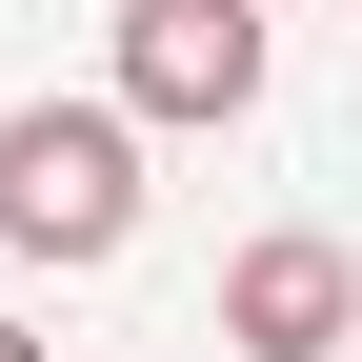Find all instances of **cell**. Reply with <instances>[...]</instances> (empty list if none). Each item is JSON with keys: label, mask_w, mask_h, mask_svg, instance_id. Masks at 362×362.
Listing matches in <instances>:
<instances>
[{"label": "cell", "mask_w": 362, "mask_h": 362, "mask_svg": "<svg viewBox=\"0 0 362 362\" xmlns=\"http://www.w3.org/2000/svg\"><path fill=\"white\" fill-rule=\"evenodd\" d=\"M0 362H61V342H40V322H0Z\"/></svg>", "instance_id": "277c9868"}, {"label": "cell", "mask_w": 362, "mask_h": 362, "mask_svg": "<svg viewBox=\"0 0 362 362\" xmlns=\"http://www.w3.org/2000/svg\"><path fill=\"white\" fill-rule=\"evenodd\" d=\"M141 141H161V121L121 101V81L21 101V121H0V242L61 262V282H81V262H121V242H141Z\"/></svg>", "instance_id": "6da1fadb"}, {"label": "cell", "mask_w": 362, "mask_h": 362, "mask_svg": "<svg viewBox=\"0 0 362 362\" xmlns=\"http://www.w3.org/2000/svg\"><path fill=\"white\" fill-rule=\"evenodd\" d=\"M262 61H282V0H121V21H101V81L161 121V141L262 121Z\"/></svg>", "instance_id": "7a4b0ae2"}, {"label": "cell", "mask_w": 362, "mask_h": 362, "mask_svg": "<svg viewBox=\"0 0 362 362\" xmlns=\"http://www.w3.org/2000/svg\"><path fill=\"white\" fill-rule=\"evenodd\" d=\"M221 342L242 362H342L362 342V262L322 242V221H262V242L221 262Z\"/></svg>", "instance_id": "3957f363"}]
</instances>
